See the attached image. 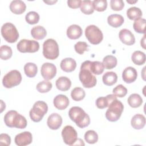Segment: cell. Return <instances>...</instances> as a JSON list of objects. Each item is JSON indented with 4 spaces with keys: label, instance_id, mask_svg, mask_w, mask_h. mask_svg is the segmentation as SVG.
Wrapping results in <instances>:
<instances>
[{
    "label": "cell",
    "instance_id": "cell-1",
    "mask_svg": "<svg viewBox=\"0 0 146 146\" xmlns=\"http://www.w3.org/2000/svg\"><path fill=\"white\" fill-rule=\"evenodd\" d=\"M91 61L86 60L83 62L80 66V71L79 74V80L85 88H90L94 87L97 82L96 78L91 72L90 66Z\"/></svg>",
    "mask_w": 146,
    "mask_h": 146
},
{
    "label": "cell",
    "instance_id": "cell-2",
    "mask_svg": "<svg viewBox=\"0 0 146 146\" xmlns=\"http://www.w3.org/2000/svg\"><path fill=\"white\" fill-rule=\"evenodd\" d=\"M68 115L71 120L80 128L87 127L90 123L89 115L79 107H71L68 111Z\"/></svg>",
    "mask_w": 146,
    "mask_h": 146
},
{
    "label": "cell",
    "instance_id": "cell-3",
    "mask_svg": "<svg viewBox=\"0 0 146 146\" xmlns=\"http://www.w3.org/2000/svg\"><path fill=\"white\" fill-rule=\"evenodd\" d=\"M4 121L5 124L10 128L15 127L23 129L27 126V120L26 118L15 110L9 111L5 114Z\"/></svg>",
    "mask_w": 146,
    "mask_h": 146
},
{
    "label": "cell",
    "instance_id": "cell-4",
    "mask_svg": "<svg viewBox=\"0 0 146 146\" xmlns=\"http://www.w3.org/2000/svg\"><path fill=\"white\" fill-rule=\"evenodd\" d=\"M106 112V117L110 121H116L119 119L124 110L123 103L117 99L113 100Z\"/></svg>",
    "mask_w": 146,
    "mask_h": 146
},
{
    "label": "cell",
    "instance_id": "cell-5",
    "mask_svg": "<svg viewBox=\"0 0 146 146\" xmlns=\"http://www.w3.org/2000/svg\"><path fill=\"white\" fill-rule=\"evenodd\" d=\"M59 54V46L53 39H47L43 44V55L44 58L50 60L56 59Z\"/></svg>",
    "mask_w": 146,
    "mask_h": 146
},
{
    "label": "cell",
    "instance_id": "cell-6",
    "mask_svg": "<svg viewBox=\"0 0 146 146\" xmlns=\"http://www.w3.org/2000/svg\"><path fill=\"white\" fill-rule=\"evenodd\" d=\"M48 106L43 101H37L29 112L31 119L34 122H39L42 120L44 115L47 112Z\"/></svg>",
    "mask_w": 146,
    "mask_h": 146
},
{
    "label": "cell",
    "instance_id": "cell-7",
    "mask_svg": "<svg viewBox=\"0 0 146 146\" xmlns=\"http://www.w3.org/2000/svg\"><path fill=\"white\" fill-rule=\"evenodd\" d=\"M1 34L6 42L11 43L15 42L19 38V33L17 28L10 22L5 23L2 25Z\"/></svg>",
    "mask_w": 146,
    "mask_h": 146
},
{
    "label": "cell",
    "instance_id": "cell-8",
    "mask_svg": "<svg viewBox=\"0 0 146 146\" xmlns=\"http://www.w3.org/2000/svg\"><path fill=\"white\" fill-rule=\"evenodd\" d=\"M85 35L89 42L92 44H99L103 39L102 31L94 25H89L86 28Z\"/></svg>",
    "mask_w": 146,
    "mask_h": 146
},
{
    "label": "cell",
    "instance_id": "cell-9",
    "mask_svg": "<svg viewBox=\"0 0 146 146\" xmlns=\"http://www.w3.org/2000/svg\"><path fill=\"white\" fill-rule=\"evenodd\" d=\"M22 81V75L21 72L13 70L7 72L3 78V86L7 88H11L19 85Z\"/></svg>",
    "mask_w": 146,
    "mask_h": 146
},
{
    "label": "cell",
    "instance_id": "cell-10",
    "mask_svg": "<svg viewBox=\"0 0 146 146\" xmlns=\"http://www.w3.org/2000/svg\"><path fill=\"white\" fill-rule=\"evenodd\" d=\"M18 50L23 53H33L38 51L39 48V44L37 41L34 40H28L26 39H21L17 45Z\"/></svg>",
    "mask_w": 146,
    "mask_h": 146
},
{
    "label": "cell",
    "instance_id": "cell-11",
    "mask_svg": "<svg viewBox=\"0 0 146 146\" xmlns=\"http://www.w3.org/2000/svg\"><path fill=\"white\" fill-rule=\"evenodd\" d=\"M62 136L64 143L68 145H73L78 139L77 132L71 125H66L63 128Z\"/></svg>",
    "mask_w": 146,
    "mask_h": 146
},
{
    "label": "cell",
    "instance_id": "cell-12",
    "mask_svg": "<svg viewBox=\"0 0 146 146\" xmlns=\"http://www.w3.org/2000/svg\"><path fill=\"white\" fill-rule=\"evenodd\" d=\"M40 73L44 80H51L56 74V67L52 63H44L41 66Z\"/></svg>",
    "mask_w": 146,
    "mask_h": 146
},
{
    "label": "cell",
    "instance_id": "cell-13",
    "mask_svg": "<svg viewBox=\"0 0 146 146\" xmlns=\"http://www.w3.org/2000/svg\"><path fill=\"white\" fill-rule=\"evenodd\" d=\"M33 141V136L31 132L25 131L17 135L14 139L16 145L18 146H25L31 143Z\"/></svg>",
    "mask_w": 146,
    "mask_h": 146
},
{
    "label": "cell",
    "instance_id": "cell-14",
    "mask_svg": "<svg viewBox=\"0 0 146 146\" xmlns=\"http://www.w3.org/2000/svg\"><path fill=\"white\" fill-rule=\"evenodd\" d=\"M120 40L124 44L130 46L132 45L135 42V38L132 33L126 29L121 30L119 34Z\"/></svg>",
    "mask_w": 146,
    "mask_h": 146
},
{
    "label": "cell",
    "instance_id": "cell-15",
    "mask_svg": "<svg viewBox=\"0 0 146 146\" xmlns=\"http://www.w3.org/2000/svg\"><path fill=\"white\" fill-rule=\"evenodd\" d=\"M47 124L50 129L52 130L58 129L62 125V118L59 114L57 113H52L48 116Z\"/></svg>",
    "mask_w": 146,
    "mask_h": 146
},
{
    "label": "cell",
    "instance_id": "cell-16",
    "mask_svg": "<svg viewBox=\"0 0 146 146\" xmlns=\"http://www.w3.org/2000/svg\"><path fill=\"white\" fill-rule=\"evenodd\" d=\"M137 76V73L136 69L132 67H127L123 71L122 78L124 82L131 83L134 82Z\"/></svg>",
    "mask_w": 146,
    "mask_h": 146
},
{
    "label": "cell",
    "instance_id": "cell-17",
    "mask_svg": "<svg viewBox=\"0 0 146 146\" xmlns=\"http://www.w3.org/2000/svg\"><path fill=\"white\" fill-rule=\"evenodd\" d=\"M53 103L56 108L59 110H63L68 106L70 102L66 95L59 94L54 98Z\"/></svg>",
    "mask_w": 146,
    "mask_h": 146
},
{
    "label": "cell",
    "instance_id": "cell-18",
    "mask_svg": "<svg viewBox=\"0 0 146 146\" xmlns=\"http://www.w3.org/2000/svg\"><path fill=\"white\" fill-rule=\"evenodd\" d=\"M116 99L114 94H110L105 97H99L96 100V106L99 109H103L108 107L110 103Z\"/></svg>",
    "mask_w": 146,
    "mask_h": 146
},
{
    "label": "cell",
    "instance_id": "cell-19",
    "mask_svg": "<svg viewBox=\"0 0 146 146\" xmlns=\"http://www.w3.org/2000/svg\"><path fill=\"white\" fill-rule=\"evenodd\" d=\"M10 11L15 14H21L23 13L26 9V5L24 2L21 0H14L10 4Z\"/></svg>",
    "mask_w": 146,
    "mask_h": 146
},
{
    "label": "cell",
    "instance_id": "cell-20",
    "mask_svg": "<svg viewBox=\"0 0 146 146\" xmlns=\"http://www.w3.org/2000/svg\"><path fill=\"white\" fill-rule=\"evenodd\" d=\"M82 29L78 25H71L67 29V36L71 39H77L82 35Z\"/></svg>",
    "mask_w": 146,
    "mask_h": 146
},
{
    "label": "cell",
    "instance_id": "cell-21",
    "mask_svg": "<svg viewBox=\"0 0 146 146\" xmlns=\"http://www.w3.org/2000/svg\"><path fill=\"white\" fill-rule=\"evenodd\" d=\"M61 69L66 72H70L75 70L76 67V61L71 58L63 59L60 64Z\"/></svg>",
    "mask_w": 146,
    "mask_h": 146
},
{
    "label": "cell",
    "instance_id": "cell-22",
    "mask_svg": "<svg viewBox=\"0 0 146 146\" xmlns=\"http://www.w3.org/2000/svg\"><path fill=\"white\" fill-rule=\"evenodd\" d=\"M131 126L135 129H141L144 128L145 124V116L140 113L135 115L131 121Z\"/></svg>",
    "mask_w": 146,
    "mask_h": 146
},
{
    "label": "cell",
    "instance_id": "cell-23",
    "mask_svg": "<svg viewBox=\"0 0 146 146\" xmlns=\"http://www.w3.org/2000/svg\"><path fill=\"white\" fill-rule=\"evenodd\" d=\"M55 85L58 90L61 91H66L70 88L71 82L66 76H60L56 80Z\"/></svg>",
    "mask_w": 146,
    "mask_h": 146
},
{
    "label": "cell",
    "instance_id": "cell-24",
    "mask_svg": "<svg viewBox=\"0 0 146 146\" xmlns=\"http://www.w3.org/2000/svg\"><path fill=\"white\" fill-rule=\"evenodd\" d=\"M124 19L122 15L120 14H112L108 17L107 22L113 27H119L121 26L124 23Z\"/></svg>",
    "mask_w": 146,
    "mask_h": 146
},
{
    "label": "cell",
    "instance_id": "cell-25",
    "mask_svg": "<svg viewBox=\"0 0 146 146\" xmlns=\"http://www.w3.org/2000/svg\"><path fill=\"white\" fill-rule=\"evenodd\" d=\"M31 35L34 39L36 40H41L46 37L47 31L43 26H36L33 27L31 30Z\"/></svg>",
    "mask_w": 146,
    "mask_h": 146
},
{
    "label": "cell",
    "instance_id": "cell-26",
    "mask_svg": "<svg viewBox=\"0 0 146 146\" xmlns=\"http://www.w3.org/2000/svg\"><path fill=\"white\" fill-rule=\"evenodd\" d=\"M117 75L115 72L113 71L106 72L102 77L103 83L108 86H111L115 84L117 82Z\"/></svg>",
    "mask_w": 146,
    "mask_h": 146
},
{
    "label": "cell",
    "instance_id": "cell-27",
    "mask_svg": "<svg viewBox=\"0 0 146 146\" xmlns=\"http://www.w3.org/2000/svg\"><path fill=\"white\" fill-rule=\"evenodd\" d=\"M131 59L134 64L139 66L143 65L145 62V55L142 51H135L132 55Z\"/></svg>",
    "mask_w": 146,
    "mask_h": 146
},
{
    "label": "cell",
    "instance_id": "cell-28",
    "mask_svg": "<svg viewBox=\"0 0 146 146\" xmlns=\"http://www.w3.org/2000/svg\"><path fill=\"white\" fill-rule=\"evenodd\" d=\"M128 103L132 108L139 107L143 103V99L137 94H132L128 98Z\"/></svg>",
    "mask_w": 146,
    "mask_h": 146
},
{
    "label": "cell",
    "instance_id": "cell-29",
    "mask_svg": "<svg viewBox=\"0 0 146 146\" xmlns=\"http://www.w3.org/2000/svg\"><path fill=\"white\" fill-rule=\"evenodd\" d=\"M103 64L106 69L110 70L115 67L117 65V60L115 56L113 55H107L103 59Z\"/></svg>",
    "mask_w": 146,
    "mask_h": 146
},
{
    "label": "cell",
    "instance_id": "cell-30",
    "mask_svg": "<svg viewBox=\"0 0 146 146\" xmlns=\"http://www.w3.org/2000/svg\"><path fill=\"white\" fill-rule=\"evenodd\" d=\"M143 13L140 9L137 7H131L127 10V16L130 20H136L142 16Z\"/></svg>",
    "mask_w": 146,
    "mask_h": 146
},
{
    "label": "cell",
    "instance_id": "cell-31",
    "mask_svg": "<svg viewBox=\"0 0 146 146\" xmlns=\"http://www.w3.org/2000/svg\"><path fill=\"white\" fill-rule=\"evenodd\" d=\"M24 71L26 75L29 78L34 77L38 72V68L36 65L31 62L27 63L24 66Z\"/></svg>",
    "mask_w": 146,
    "mask_h": 146
},
{
    "label": "cell",
    "instance_id": "cell-32",
    "mask_svg": "<svg viewBox=\"0 0 146 146\" xmlns=\"http://www.w3.org/2000/svg\"><path fill=\"white\" fill-rule=\"evenodd\" d=\"M146 21L144 18H140L135 21L133 27L134 30L139 34H145Z\"/></svg>",
    "mask_w": 146,
    "mask_h": 146
},
{
    "label": "cell",
    "instance_id": "cell-33",
    "mask_svg": "<svg viewBox=\"0 0 146 146\" xmlns=\"http://www.w3.org/2000/svg\"><path fill=\"white\" fill-rule=\"evenodd\" d=\"M80 11L86 15L92 14L94 11L92 1H82L80 5Z\"/></svg>",
    "mask_w": 146,
    "mask_h": 146
},
{
    "label": "cell",
    "instance_id": "cell-34",
    "mask_svg": "<svg viewBox=\"0 0 146 146\" xmlns=\"http://www.w3.org/2000/svg\"><path fill=\"white\" fill-rule=\"evenodd\" d=\"M90 69L93 74L98 75L102 74L103 72L104 67L103 63L99 61H94L91 62Z\"/></svg>",
    "mask_w": 146,
    "mask_h": 146
},
{
    "label": "cell",
    "instance_id": "cell-35",
    "mask_svg": "<svg viewBox=\"0 0 146 146\" xmlns=\"http://www.w3.org/2000/svg\"><path fill=\"white\" fill-rule=\"evenodd\" d=\"M85 96L84 90L80 87L74 88L71 92V98L75 101H80L84 98Z\"/></svg>",
    "mask_w": 146,
    "mask_h": 146
},
{
    "label": "cell",
    "instance_id": "cell-36",
    "mask_svg": "<svg viewBox=\"0 0 146 146\" xmlns=\"http://www.w3.org/2000/svg\"><path fill=\"white\" fill-rule=\"evenodd\" d=\"M52 83L47 80L40 82L36 85V88L39 92L46 93L50 91L52 88Z\"/></svg>",
    "mask_w": 146,
    "mask_h": 146
},
{
    "label": "cell",
    "instance_id": "cell-37",
    "mask_svg": "<svg viewBox=\"0 0 146 146\" xmlns=\"http://www.w3.org/2000/svg\"><path fill=\"white\" fill-rule=\"evenodd\" d=\"M13 55L12 49L7 45H2L0 48V57L2 60L10 59Z\"/></svg>",
    "mask_w": 146,
    "mask_h": 146
},
{
    "label": "cell",
    "instance_id": "cell-38",
    "mask_svg": "<svg viewBox=\"0 0 146 146\" xmlns=\"http://www.w3.org/2000/svg\"><path fill=\"white\" fill-rule=\"evenodd\" d=\"M84 139L88 144H95L98 140V133L94 130H88L84 134Z\"/></svg>",
    "mask_w": 146,
    "mask_h": 146
},
{
    "label": "cell",
    "instance_id": "cell-39",
    "mask_svg": "<svg viewBox=\"0 0 146 146\" xmlns=\"http://www.w3.org/2000/svg\"><path fill=\"white\" fill-rule=\"evenodd\" d=\"M39 15L35 11H30L25 16V20L27 23L30 25H34L37 23L39 21Z\"/></svg>",
    "mask_w": 146,
    "mask_h": 146
},
{
    "label": "cell",
    "instance_id": "cell-40",
    "mask_svg": "<svg viewBox=\"0 0 146 146\" xmlns=\"http://www.w3.org/2000/svg\"><path fill=\"white\" fill-rule=\"evenodd\" d=\"M94 10L102 12L106 10L107 7V2L106 0H95L92 1Z\"/></svg>",
    "mask_w": 146,
    "mask_h": 146
},
{
    "label": "cell",
    "instance_id": "cell-41",
    "mask_svg": "<svg viewBox=\"0 0 146 146\" xmlns=\"http://www.w3.org/2000/svg\"><path fill=\"white\" fill-rule=\"evenodd\" d=\"M113 94L116 97L123 98L127 94V89L122 84H119L113 89Z\"/></svg>",
    "mask_w": 146,
    "mask_h": 146
},
{
    "label": "cell",
    "instance_id": "cell-42",
    "mask_svg": "<svg viewBox=\"0 0 146 146\" xmlns=\"http://www.w3.org/2000/svg\"><path fill=\"white\" fill-rule=\"evenodd\" d=\"M74 48L78 54L82 55L88 50V45L84 42H78L74 45Z\"/></svg>",
    "mask_w": 146,
    "mask_h": 146
},
{
    "label": "cell",
    "instance_id": "cell-43",
    "mask_svg": "<svg viewBox=\"0 0 146 146\" xmlns=\"http://www.w3.org/2000/svg\"><path fill=\"white\" fill-rule=\"evenodd\" d=\"M110 6L114 11H120L124 7V3L122 0H111Z\"/></svg>",
    "mask_w": 146,
    "mask_h": 146
},
{
    "label": "cell",
    "instance_id": "cell-44",
    "mask_svg": "<svg viewBox=\"0 0 146 146\" xmlns=\"http://www.w3.org/2000/svg\"><path fill=\"white\" fill-rule=\"evenodd\" d=\"M11 143L10 136L6 133H1L0 135V144L3 145H10Z\"/></svg>",
    "mask_w": 146,
    "mask_h": 146
},
{
    "label": "cell",
    "instance_id": "cell-45",
    "mask_svg": "<svg viewBox=\"0 0 146 146\" xmlns=\"http://www.w3.org/2000/svg\"><path fill=\"white\" fill-rule=\"evenodd\" d=\"M82 1L80 0H69L67 1L68 6L72 9H77L80 7Z\"/></svg>",
    "mask_w": 146,
    "mask_h": 146
},
{
    "label": "cell",
    "instance_id": "cell-46",
    "mask_svg": "<svg viewBox=\"0 0 146 146\" xmlns=\"http://www.w3.org/2000/svg\"><path fill=\"white\" fill-rule=\"evenodd\" d=\"M145 35H144L143 36V38L141 39V41H140L141 46H142L143 48H145Z\"/></svg>",
    "mask_w": 146,
    "mask_h": 146
},
{
    "label": "cell",
    "instance_id": "cell-47",
    "mask_svg": "<svg viewBox=\"0 0 146 146\" xmlns=\"http://www.w3.org/2000/svg\"><path fill=\"white\" fill-rule=\"evenodd\" d=\"M43 2L48 5H53L54 3H56L57 2V1H43Z\"/></svg>",
    "mask_w": 146,
    "mask_h": 146
},
{
    "label": "cell",
    "instance_id": "cell-48",
    "mask_svg": "<svg viewBox=\"0 0 146 146\" xmlns=\"http://www.w3.org/2000/svg\"><path fill=\"white\" fill-rule=\"evenodd\" d=\"M127 2L129 3H131V4H132V3H135L136 2H137V1H127Z\"/></svg>",
    "mask_w": 146,
    "mask_h": 146
}]
</instances>
